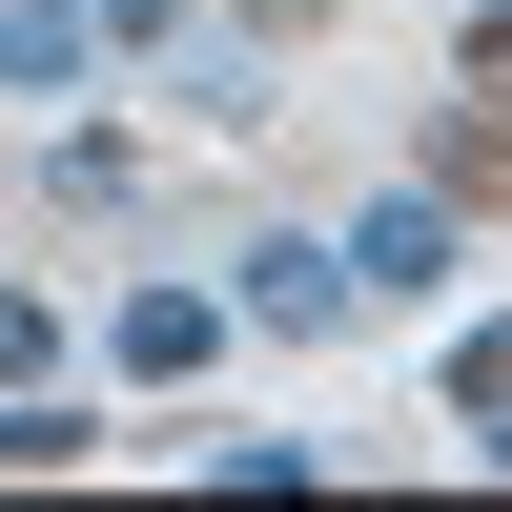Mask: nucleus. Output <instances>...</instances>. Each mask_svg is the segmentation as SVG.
Instances as JSON below:
<instances>
[{"label": "nucleus", "instance_id": "nucleus-1", "mask_svg": "<svg viewBox=\"0 0 512 512\" xmlns=\"http://www.w3.org/2000/svg\"><path fill=\"white\" fill-rule=\"evenodd\" d=\"M103 349H123V390H185V369L226 349V287H185V267H164V287H123V308H103Z\"/></svg>", "mask_w": 512, "mask_h": 512}, {"label": "nucleus", "instance_id": "nucleus-2", "mask_svg": "<svg viewBox=\"0 0 512 512\" xmlns=\"http://www.w3.org/2000/svg\"><path fill=\"white\" fill-rule=\"evenodd\" d=\"M226 308H246V328H349V246H308V226H246Z\"/></svg>", "mask_w": 512, "mask_h": 512}, {"label": "nucleus", "instance_id": "nucleus-3", "mask_svg": "<svg viewBox=\"0 0 512 512\" xmlns=\"http://www.w3.org/2000/svg\"><path fill=\"white\" fill-rule=\"evenodd\" d=\"M349 287L431 308V287H451V185H390V205H369V226H349Z\"/></svg>", "mask_w": 512, "mask_h": 512}, {"label": "nucleus", "instance_id": "nucleus-4", "mask_svg": "<svg viewBox=\"0 0 512 512\" xmlns=\"http://www.w3.org/2000/svg\"><path fill=\"white\" fill-rule=\"evenodd\" d=\"M82 451H103V431H82V410L21 369V390H0V472H82Z\"/></svg>", "mask_w": 512, "mask_h": 512}, {"label": "nucleus", "instance_id": "nucleus-5", "mask_svg": "<svg viewBox=\"0 0 512 512\" xmlns=\"http://www.w3.org/2000/svg\"><path fill=\"white\" fill-rule=\"evenodd\" d=\"M431 185H451V205H512V103H451V144H431Z\"/></svg>", "mask_w": 512, "mask_h": 512}, {"label": "nucleus", "instance_id": "nucleus-6", "mask_svg": "<svg viewBox=\"0 0 512 512\" xmlns=\"http://www.w3.org/2000/svg\"><path fill=\"white\" fill-rule=\"evenodd\" d=\"M103 62V41H82V0H21V21H0V82H82Z\"/></svg>", "mask_w": 512, "mask_h": 512}, {"label": "nucleus", "instance_id": "nucleus-7", "mask_svg": "<svg viewBox=\"0 0 512 512\" xmlns=\"http://www.w3.org/2000/svg\"><path fill=\"white\" fill-rule=\"evenodd\" d=\"M205 492H308V431H205Z\"/></svg>", "mask_w": 512, "mask_h": 512}, {"label": "nucleus", "instance_id": "nucleus-8", "mask_svg": "<svg viewBox=\"0 0 512 512\" xmlns=\"http://www.w3.org/2000/svg\"><path fill=\"white\" fill-rule=\"evenodd\" d=\"M185 21H205V0H82V41H103V62H164Z\"/></svg>", "mask_w": 512, "mask_h": 512}, {"label": "nucleus", "instance_id": "nucleus-9", "mask_svg": "<svg viewBox=\"0 0 512 512\" xmlns=\"http://www.w3.org/2000/svg\"><path fill=\"white\" fill-rule=\"evenodd\" d=\"M21 369H62V308H41V287H0V390H21Z\"/></svg>", "mask_w": 512, "mask_h": 512}, {"label": "nucleus", "instance_id": "nucleus-10", "mask_svg": "<svg viewBox=\"0 0 512 512\" xmlns=\"http://www.w3.org/2000/svg\"><path fill=\"white\" fill-rule=\"evenodd\" d=\"M451 410H512V328H472V349H451Z\"/></svg>", "mask_w": 512, "mask_h": 512}, {"label": "nucleus", "instance_id": "nucleus-11", "mask_svg": "<svg viewBox=\"0 0 512 512\" xmlns=\"http://www.w3.org/2000/svg\"><path fill=\"white\" fill-rule=\"evenodd\" d=\"M472 103H512V0H492V21H472Z\"/></svg>", "mask_w": 512, "mask_h": 512}, {"label": "nucleus", "instance_id": "nucleus-12", "mask_svg": "<svg viewBox=\"0 0 512 512\" xmlns=\"http://www.w3.org/2000/svg\"><path fill=\"white\" fill-rule=\"evenodd\" d=\"M472 451H492V472H512V410H472Z\"/></svg>", "mask_w": 512, "mask_h": 512}]
</instances>
